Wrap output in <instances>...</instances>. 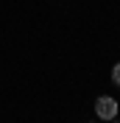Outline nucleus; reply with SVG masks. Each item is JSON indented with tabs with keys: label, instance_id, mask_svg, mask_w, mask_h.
<instances>
[{
	"label": "nucleus",
	"instance_id": "f03ea898",
	"mask_svg": "<svg viewBox=\"0 0 120 123\" xmlns=\"http://www.w3.org/2000/svg\"><path fill=\"white\" fill-rule=\"evenodd\" d=\"M112 81H114V84L120 87V62H117V64L112 67Z\"/></svg>",
	"mask_w": 120,
	"mask_h": 123
},
{
	"label": "nucleus",
	"instance_id": "7ed1b4c3",
	"mask_svg": "<svg viewBox=\"0 0 120 123\" xmlns=\"http://www.w3.org/2000/svg\"><path fill=\"white\" fill-rule=\"evenodd\" d=\"M109 123H120V120H109Z\"/></svg>",
	"mask_w": 120,
	"mask_h": 123
},
{
	"label": "nucleus",
	"instance_id": "f257e3e1",
	"mask_svg": "<svg viewBox=\"0 0 120 123\" xmlns=\"http://www.w3.org/2000/svg\"><path fill=\"white\" fill-rule=\"evenodd\" d=\"M117 112H120V104L112 98V95H98V101H95V115L101 117V120H114L117 117Z\"/></svg>",
	"mask_w": 120,
	"mask_h": 123
}]
</instances>
